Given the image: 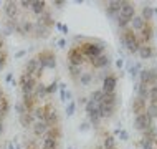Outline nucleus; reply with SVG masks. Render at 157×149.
<instances>
[{
  "mask_svg": "<svg viewBox=\"0 0 157 149\" xmlns=\"http://www.w3.org/2000/svg\"><path fill=\"white\" fill-rule=\"evenodd\" d=\"M122 65H124V60H122V58L116 60V66H117V68H122Z\"/></svg>",
  "mask_w": 157,
  "mask_h": 149,
  "instance_id": "obj_39",
  "label": "nucleus"
},
{
  "mask_svg": "<svg viewBox=\"0 0 157 149\" xmlns=\"http://www.w3.org/2000/svg\"><path fill=\"white\" fill-rule=\"evenodd\" d=\"M104 149H114L116 147V139H114V136H109L106 134L104 139H103V144H101Z\"/></svg>",
  "mask_w": 157,
  "mask_h": 149,
  "instance_id": "obj_29",
  "label": "nucleus"
},
{
  "mask_svg": "<svg viewBox=\"0 0 157 149\" xmlns=\"http://www.w3.org/2000/svg\"><path fill=\"white\" fill-rule=\"evenodd\" d=\"M137 38H139V45H151L152 38H154V28H152V25L146 23V27L137 33Z\"/></svg>",
  "mask_w": 157,
  "mask_h": 149,
  "instance_id": "obj_9",
  "label": "nucleus"
},
{
  "mask_svg": "<svg viewBox=\"0 0 157 149\" xmlns=\"http://www.w3.org/2000/svg\"><path fill=\"white\" fill-rule=\"evenodd\" d=\"M50 33H52V28H46V27H43V25L33 22V32H32V37H33V38L45 40V38L50 37Z\"/></svg>",
  "mask_w": 157,
  "mask_h": 149,
  "instance_id": "obj_11",
  "label": "nucleus"
},
{
  "mask_svg": "<svg viewBox=\"0 0 157 149\" xmlns=\"http://www.w3.org/2000/svg\"><path fill=\"white\" fill-rule=\"evenodd\" d=\"M88 129V123H83L81 124V131H86Z\"/></svg>",
  "mask_w": 157,
  "mask_h": 149,
  "instance_id": "obj_40",
  "label": "nucleus"
},
{
  "mask_svg": "<svg viewBox=\"0 0 157 149\" xmlns=\"http://www.w3.org/2000/svg\"><path fill=\"white\" fill-rule=\"evenodd\" d=\"M116 133L119 134V139H121V141H127V139H129V134H127V131H124V129H121V131L117 129Z\"/></svg>",
  "mask_w": 157,
  "mask_h": 149,
  "instance_id": "obj_37",
  "label": "nucleus"
},
{
  "mask_svg": "<svg viewBox=\"0 0 157 149\" xmlns=\"http://www.w3.org/2000/svg\"><path fill=\"white\" fill-rule=\"evenodd\" d=\"M119 41L122 43V46H126V50L129 53H132L136 55L137 53V50H139V38H137V33H134L132 30H131L129 27L124 28V30H121V33H119Z\"/></svg>",
  "mask_w": 157,
  "mask_h": 149,
  "instance_id": "obj_2",
  "label": "nucleus"
},
{
  "mask_svg": "<svg viewBox=\"0 0 157 149\" xmlns=\"http://www.w3.org/2000/svg\"><path fill=\"white\" fill-rule=\"evenodd\" d=\"M119 10H121V2H117V0L108 2V5H106V15L113 20H116L119 17Z\"/></svg>",
  "mask_w": 157,
  "mask_h": 149,
  "instance_id": "obj_15",
  "label": "nucleus"
},
{
  "mask_svg": "<svg viewBox=\"0 0 157 149\" xmlns=\"http://www.w3.org/2000/svg\"><path fill=\"white\" fill-rule=\"evenodd\" d=\"M93 81H94L93 73H88V71H83L81 76L78 78V84H81V86H90Z\"/></svg>",
  "mask_w": 157,
  "mask_h": 149,
  "instance_id": "obj_25",
  "label": "nucleus"
},
{
  "mask_svg": "<svg viewBox=\"0 0 157 149\" xmlns=\"http://www.w3.org/2000/svg\"><path fill=\"white\" fill-rule=\"evenodd\" d=\"M151 126H154V119H151L149 116H147L146 111L137 114V116L134 118V127L137 131H141V133H144L146 129H149Z\"/></svg>",
  "mask_w": 157,
  "mask_h": 149,
  "instance_id": "obj_8",
  "label": "nucleus"
},
{
  "mask_svg": "<svg viewBox=\"0 0 157 149\" xmlns=\"http://www.w3.org/2000/svg\"><path fill=\"white\" fill-rule=\"evenodd\" d=\"M136 15V7L132 2H121V10H119V17L131 20Z\"/></svg>",
  "mask_w": 157,
  "mask_h": 149,
  "instance_id": "obj_14",
  "label": "nucleus"
},
{
  "mask_svg": "<svg viewBox=\"0 0 157 149\" xmlns=\"http://www.w3.org/2000/svg\"><path fill=\"white\" fill-rule=\"evenodd\" d=\"M146 114L149 116L151 119H155L157 118V104H154V103H149L146 106Z\"/></svg>",
  "mask_w": 157,
  "mask_h": 149,
  "instance_id": "obj_30",
  "label": "nucleus"
},
{
  "mask_svg": "<svg viewBox=\"0 0 157 149\" xmlns=\"http://www.w3.org/2000/svg\"><path fill=\"white\" fill-rule=\"evenodd\" d=\"M146 101L144 100H141L139 96H136L134 100H132V104H131V108H132V113L137 116V114H141V113H144L146 111Z\"/></svg>",
  "mask_w": 157,
  "mask_h": 149,
  "instance_id": "obj_20",
  "label": "nucleus"
},
{
  "mask_svg": "<svg viewBox=\"0 0 157 149\" xmlns=\"http://www.w3.org/2000/svg\"><path fill=\"white\" fill-rule=\"evenodd\" d=\"M7 53H8V50H7V43H5V37L0 35V57H3Z\"/></svg>",
  "mask_w": 157,
  "mask_h": 149,
  "instance_id": "obj_35",
  "label": "nucleus"
},
{
  "mask_svg": "<svg viewBox=\"0 0 157 149\" xmlns=\"http://www.w3.org/2000/svg\"><path fill=\"white\" fill-rule=\"evenodd\" d=\"M68 73H70L71 80H73L75 83H78V78L83 73V68L81 66H75V65H68Z\"/></svg>",
  "mask_w": 157,
  "mask_h": 149,
  "instance_id": "obj_24",
  "label": "nucleus"
},
{
  "mask_svg": "<svg viewBox=\"0 0 157 149\" xmlns=\"http://www.w3.org/2000/svg\"><path fill=\"white\" fill-rule=\"evenodd\" d=\"M38 83L40 81H38L35 76L22 71V75H20V78H18V86H20L22 96H33L35 95V88H36Z\"/></svg>",
  "mask_w": 157,
  "mask_h": 149,
  "instance_id": "obj_3",
  "label": "nucleus"
},
{
  "mask_svg": "<svg viewBox=\"0 0 157 149\" xmlns=\"http://www.w3.org/2000/svg\"><path fill=\"white\" fill-rule=\"evenodd\" d=\"M18 121H20V124H22L23 127H32V124L35 123V118H33V114L32 113H22V114H18Z\"/></svg>",
  "mask_w": 157,
  "mask_h": 149,
  "instance_id": "obj_21",
  "label": "nucleus"
},
{
  "mask_svg": "<svg viewBox=\"0 0 157 149\" xmlns=\"http://www.w3.org/2000/svg\"><path fill=\"white\" fill-rule=\"evenodd\" d=\"M66 60H68V65H75V66H81L86 63V60H84V57L81 55V52L78 50V46H71L70 50H68L66 53Z\"/></svg>",
  "mask_w": 157,
  "mask_h": 149,
  "instance_id": "obj_5",
  "label": "nucleus"
},
{
  "mask_svg": "<svg viewBox=\"0 0 157 149\" xmlns=\"http://www.w3.org/2000/svg\"><path fill=\"white\" fill-rule=\"evenodd\" d=\"M101 103H104V104H116L117 106V93L114 91V93H104L103 95V101Z\"/></svg>",
  "mask_w": 157,
  "mask_h": 149,
  "instance_id": "obj_28",
  "label": "nucleus"
},
{
  "mask_svg": "<svg viewBox=\"0 0 157 149\" xmlns=\"http://www.w3.org/2000/svg\"><path fill=\"white\" fill-rule=\"evenodd\" d=\"M146 23H147V22H144L141 15H134L132 18H131V22H129V28L132 30L134 33H136V32L139 33L144 27H146Z\"/></svg>",
  "mask_w": 157,
  "mask_h": 149,
  "instance_id": "obj_18",
  "label": "nucleus"
},
{
  "mask_svg": "<svg viewBox=\"0 0 157 149\" xmlns=\"http://www.w3.org/2000/svg\"><path fill=\"white\" fill-rule=\"evenodd\" d=\"M137 55L141 60H149L154 57V46L152 45H141L137 50Z\"/></svg>",
  "mask_w": 157,
  "mask_h": 149,
  "instance_id": "obj_19",
  "label": "nucleus"
},
{
  "mask_svg": "<svg viewBox=\"0 0 157 149\" xmlns=\"http://www.w3.org/2000/svg\"><path fill=\"white\" fill-rule=\"evenodd\" d=\"M75 108H76V104L73 103V101H71V103L66 106V114H68V116H73V113H75Z\"/></svg>",
  "mask_w": 157,
  "mask_h": 149,
  "instance_id": "obj_38",
  "label": "nucleus"
},
{
  "mask_svg": "<svg viewBox=\"0 0 157 149\" xmlns=\"http://www.w3.org/2000/svg\"><path fill=\"white\" fill-rule=\"evenodd\" d=\"M79 41L81 43L75 45V46H78V50L81 52V55L84 57L86 61H93L94 58H98L99 55L104 53V48H106L104 41L93 40V38H83V37L79 38Z\"/></svg>",
  "mask_w": 157,
  "mask_h": 149,
  "instance_id": "obj_1",
  "label": "nucleus"
},
{
  "mask_svg": "<svg viewBox=\"0 0 157 149\" xmlns=\"http://www.w3.org/2000/svg\"><path fill=\"white\" fill-rule=\"evenodd\" d=\"M149 100H151V103L157 104V83L149 88Z\"/></svg>",
  "mask_w": 157,
  "mask_h": 149,
  "instance_id": "obj_33",
  "label": "nucleus"
},
{
  "mask_svg": "<svg viewBox=\"0 0 157 149\" xmlns=\"http://www.w3.org/2000/svg\"><path fill=\"white\" fill-rule=\"evenodd\" d=\"M149 88L151 86H147V84H141V83H137L134 86V89H136V93H137V96L141 98V100H149Z\"/></svg>",
  "mask_w": 157,
  "mask_h": 149,
  "instance_id": "obj_22",
  "label": "nucleus"
},
{
  "mask_svg": "<svg viewBox=\"0 0 157 149\" xmlns=\"http://www.w3.org/2000/svg\"><path fill=\"white\" fill-rule=\"evenodd\" d=\"M142 139H147V141H157V129L155 126H151L149 129H146L142 133Z\"/></svg>",
  "mask_w": 157,
  "mask_h": 149,
  "instance_id": "obj_27",
  "label": "nucleus"
},
{
  "mask_svg": "<svg viewBox=\"0 0 157 149\" xmlns=\"http://www.w3.org/2000/svg\"><path fill=\"white\" fill-rule=\"evenodd\" d=\"M141 146H142V149H154V141H147V139H142L141 141Z\"/></svg>",
  "mask_w": 157,
  "mask_h": 149,
  "instance_id": "obj_36",
  "label": "nucleus"
},
{
  "mask_svg": "<svg viewBox=\"0 0 157 149\" xmlns=\"http://www.w3.org/2000/svg\"><path fill=\"white\" fill-rule=\"evenodd\" d=\"M99 116L101 119H109L114 116L116 113V104H104V103H99Z\"/></svg>",
  "mask_w": 157,
  "mask_h": 149,
  "instance_id": "obj_16",
  "label": "nucleus"
},
{
  "mask_svg": "<svg viewBox=\"0 0 157 149\" xmlns=\"http://www.w3.org/2000/svg\"><path fill=\"white\" fill-rule=\"evenodd\" d=\"M142 70V66H141V63H134V65H131L129 66V75H131V78H136V76L139 75V71Z\"/></svg>",
  "mask_w": 157,
  "mask_h": 149,
  "instance_id": "obj_32",
  "label": "nucleus"
},
{
  "mask_svg": "<svg viewBox=\"0 0 157 149\" xmlns=\"http://www.w3.org/2000/svg\"><path fill=\"white\" fill-rule=\"evenodd\" d=\"M40 149H58L60 143L55 141V139H48V138H41V141H38Z\"/></svg>",
  "mask_w": 157,
  "mask_h": 149,
  "instance_id": "obj_23",
  "label": "nucleus"
},
{
  "mask_svg": "<svg viewBox=\"0 0 157 149\" xmlns=\"http://www.w3.org/2000/svg\"><path fill=\"white\" fill-rule=\"evenodd\" d=\"M129 22H131V20L124 18V17H117V18H116V23H117V27H119V30L127 28V27H129Z\"/></svg>",
  "mask_w": 157,
  "mask_h": 149,
  "instance_id": "obj_34",
  "label": "nucleus"
},
{
  "mask_svg": "<svg viewBox=\"0 0 157 149\" xmlns=\"http://www.w3.org/2000/svg\"><path fill=\"white\" fill-rule=\"evenodd\" d=\"M90 63H91V66L94 68V70H106V68L109 66V63H111V58H109V55L103 53V55H99V57L94 58Z\"/></svg>",
  "mask_w": 157,
  "mask_h": 149,
  "instance_id": "obj_12",
  "label": "nucleus"
},
{
  "mask_svg": "<svg viewBox=\"0 0 157 149\" xmlns=\"http://www.w3.org/2000/svg\"><path fill=\"white\" fill-rule=\"evenodd\" d=\"M139 83L141 84H152L157 83V68H147V70H141L139 71Z\"/></svg>",
  "mask_w": 157,
  "mask_h": 149,
  "instance_id": "obj_6",
  "label": "nucleus"
},
{
  "mask_svg": "<svg viewBox=\"0 0 157 149\" xmlns=\"http://www.w3.org/2000/svg\"><path fill=\"white\" fill-rule=\"evenodd\" d=\"M103 95H104V93L101 91V89H94V91H93L91 95H90V100H91V101H94V103H98V104H99L101 101H103Z\"/></svg>",
  "mask_w": 157,
  "mask_h": 149,
  "instance_id": "obj_31",
  "label": "nucleus"
},
{
  "mask_svg": "<svg viewBox=\"0 0 157 149\" xmlns=\"http://www.w3.org/2000/svg\"><path fill=\"white\" fill-rule=\"evenodd\" d=\"M35 58L38 60L43 70H55V66H56V55L53 53V50H41L35 55Z\"/></svg>",
  "mask_w": 157,
  "mask_h": 149,
  "instance_id": "obj_4",
  "label": "nucleus"
},
{
  "mask_svg": "<svg viewBox=\"0 0 157 149\" xmlns=\"http://www.w3.org/2000/svg\"><path fill=\"white\" fill-rule=\"evenodd\" d=\"M152 10H154V15H157V8H152Z\"/></svg>",
  "mask_w": 157,
  "mask_h": 149,
  "instance_id": "obj_42",
  "label": "nucleus"
},
{
  "mask_svg": "<svg viewBox=\"0 0 157 149\" xmlns=\"http://www.w3.org/2000/svg\"><path fill=\"white\" fill-rule=\"evenodd\" d=\"M94 149H96V147H94Z\"/></svg>",
  "mask_w": 157,
  "mask_h": 149,
  "instance_id": "obj_44",
  "label": "nucleus"
},
{
  "mask_svg": "<svg viewBox=\"0 0 157 149\" xmlns=\"http://www.w3.org/2000/svg\"><path fill=\"white\" fill-rule=\"evenodd\" d=\"M141 17H142V20H144V22L151 23V20L154 18V10H152V7H149V5H144V7H142V12H141Z\"/></svg>",
  "mask_w": 157,
  "mask_h": 149,
  "instance_id": "obj_26",
  "label": "nucleus"
},
{
  "mask_svg": "<svg viewBox=\"0 0 157 149\" xmlns=\"http://www.w3.org/2000/svg\"><path fill=\"white\" fill-rule=\"evenodd\" d=\"M2 5H3V2H0V7H2Z\"/></svg>",
  "mask_w": 157,
  "mask_h": 149,
  "instance_id": "obj_43",
  "label": "nucleus"
},
{
  "mask_svg": "<svg viewBox=\"0 0 157 149\" xmlns=\"http://www.w3.org/2000/svg\"><path fill=\"white\" fill-rule=\"evenodd\" d=\"M58 45H60V46H65L66 41H65V40H60V41H58Z\"/></svg>",
  "mask_w": 157,
  "mask_h": 149,
  "instance_id": "obj_41",
  "label": "nucleus"
},
{
  "mask_svg": "<svg viewBox=\"0 0 157 149\" xmlns=\"http://www.w3.org/2000/svg\"><path fill=\"white\" fill-rule=\"evenodd\" d=\"M48 127H50V126L46 124L45 121H35V123L32 124L30 129H32V133H33V136H35L36 139H41V138L45 136V133L48 131Z\"/></svg>",
  "mask_w": 157,
  "mask_h": 149,
  "instance_id": "obj_13",
  "label": "nucleus"
},
{
  "mask_svg": "<svg viewBox=\"0 0 157 149\" xmlns=\"http://www.w3.org/2000/svg\"><path fill=\"white\" fill-rule=\"evenodd\" d=\"M3 14H5L7 20H18L20 14H22L18 2H12V0L10 2H3Z\"/></svg>",
  "mask_w": 157,
  "mask_h": 149,
  "instance_id": "obj_7",
  "label": "nucleus"
},
{
  "mask_svg": "<svg viewBox=\"0 0 157 149\" xmlns=\"http://www.w3.org/2000/svg\"><path fill=\"white\" fill-rule=\"evenodd\" d=\"M46 5H48L46 2H32L30 10H28V12H30V14L35 17V18H38L40 15H43L45 12L48 10V7H46Z\"/></svg>",
  "mask_w": 157,
  "mask_h": 149,
  "instance_id": "obj_17",
  "label": "nucleus"
},
{
  "mask_svg": "<svg viewBox=\"0 0 157 149\" xmlns=\"http://www.w3.org/2000/svg\"><path fill=\"white\" fill-rule=\"evenodd\" d=\"M116 86H117L116 75H106L103 78V88H101V91L103 93H114L116 91Z\"/></svg>",
  "mask_w": 157,
  "mask_h": 149,
  "instance_id": "obj_10",
  "label": "nucleus"
}]
</instances>
